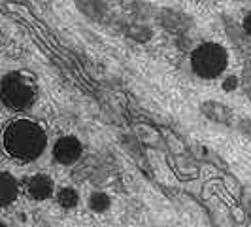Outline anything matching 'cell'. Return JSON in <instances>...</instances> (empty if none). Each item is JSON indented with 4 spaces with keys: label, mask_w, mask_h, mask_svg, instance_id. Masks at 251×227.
I'll list each match as a JSON object with an SVG mask.
<instances>
[{
    "label": "cell",
    "mask_w": 251,
    "mask_h": 227,
    "mask_svg": "<svg viewBox=\"0 0 251 227\" xmlns=\"http://www.w3.org/2000/svg\"><path fill=\"white\" fill-rule=\"evenodd\" d=\"M53 155L59 163L72 165L81 157V144L75 137H63L57 140V144L53 148Z\"/></svg>",
    "instance_id": "obj_4"
},
{
    "label": "cell",
    "mask_w": 251,
    "mask_h": 227,
    "mask_svg": "<svg viewBox=\"0 0 251 227\" xmlns=\"http://www.w3.org/2000/svg\"><path fill=\"white\" fill-rule=\"evenodd\" d=\"M48 137L42 127L30 119H15L2 133L6 153L17 161H34L46 150Z\"/></svg>",
    "instance_id": "obj_1"
},
{
    "label": "cell",
    "mask_w": 251,
    "mask_h": 227,
    "mask_svg": "<svg viewBox=\"0 0 251 227\" xmlns=\"http://www.w3.org/2000/svg\"><path fill=\"white\" fill-rule=\"evenodd\" d=\"M236 85H238L236 76H228L225 82H223V89H225V91H228V93H230V91H234V89H236Z\"/></svg>",
    "instance_id": "obj_10"
},
{
    "label": "cell",
    "mask_w": 251,
    "mask_h": 227,
    "mask_svg": "<svg viewBox=\"0 0 251 227\" xmlns=\"http://www.w3.org/2000/svg\"><path fill=\"white\" fill-rule=\"evenodd\" d=\"M36 101V82L25 72H8L0 80V102L10 110H26Z\"/></svg>",
    "instance_id": "obj_2"
},
{
    "label": "cell",
    "mask_w": 251,
    "mask_h": 227,
    "mask_svg": "<svg viewBox=\"0 0 251 227\" xmlns=\"http://www.w3.org/2000/svg\"><path fill=\"white\" fill-rule=\"evenodd\" d=\"M202 112L206 114L210 119H214L217 123H228L230 121V110L225 104H217V102H206L202 104Z\"/></svg>",
    "instance_id": "obj_7"
},
{
    "label": "cell",
    "mask_w": 251,
    "mask_h": 227,
    "mask_svg": "<svg viewBox=\"0 0 251 227\" xmlns=\"http://www.w3.org/2000/svg\"><path fill=\"white\" fill-rule=\"evenodd\" d=\"M57 201L59 204L63 206V208H74L77 201H79V197H77V191L72 188H63L59 193H57Z\"/></svg>",
    "instance_id": "obj_8"
},
{
    "label": "cell",
    "mask_w": 251,
    "mask_h": 227,
    "mask_svg": "<svg viewBox=\"0 0 251 227\" xmlns=\"http://www.w3.org/2000/svg\"><path fill=\"white\" fill-rule=\"evenodd\" d=\"M91 208L95 212H104L110 208V197L106 193H93L91 197Z\"/></svg>",
    "instance_id": "obj_9"
},
{
    "label": "cell",
    "mask_w": 251,
    "mask_h": 227,
    "mask_svg": "<svg viewBox=\"0 0 251 227\" xmlns=\"http://www.w3.org/2000/svg\"><path fill=\"white\" fill-rule=\"evenodd\" d=\"M244 30H246V34H250L251 36V12L246 15V19H244Z\"/></svg>",
    "instance_id": "obj_11"
},
{
    "label": "cell",
    "mask_w": 251,
    "mask_h": 227,
    "mask_svg": "<svg viewBox=\"0 0 251 227\" xmlns=\"http://www.w3.org/2000/svg\"><path fill=\"white\" fill-rule=\"evenodd\" d=\"M226 61L228 57H226L225 48H221L219 44H214V42L199 46L191 55V66L195 74L206 80L221 76V72L226 68Z\"/></svg>",
    "instance_id": "obj_3"
},
{
    "label": "cell",
    "mask_w": 251,
    "mask_h": 227,
    "mask_svg": "<svg viewBox=\"0 0 251 227\" xmlns=\"http://www.w3.org/2000/svg\"><path fill=\"white\" fill-rule=\"evenodd\" d=\"M17 180L8 172H0V206H10L17 199Z\"/></svg>",
    "instance_id": "obj_6"
},
{
    "label": "cell",
    "mask_w": 251,
    "mask_h": 227,
    "mask_svg": "<svg viewBox=\"0 0 251 227\" xmlns=\"http://www.w3.org/2000/svg\"><path fill=\"white\" fill-rule=\"evenodd\" d=\"M53 193V180L46 174H36L26 182V195L34 201H46Z\"/></svg>",
    "instance_id": "obj_5"
}]
</instances>
